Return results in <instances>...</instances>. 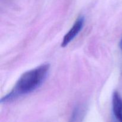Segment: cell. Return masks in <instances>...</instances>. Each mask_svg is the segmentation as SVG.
Returning a JSON list of instances; mask_svg holds the SVG:
<instances>
[{"label": "cell", "mask_w": 122, "mask_h": 122, "mask_svg": "<svg viewBox=\"0 0 122 122\" xmlns=\"http://www.w3.org/2000/svg\"><path fill=\"white\" fill-rule=\"evenodd\" d=\"M50 64H44L24 73L11 91L1 99V102L11 101L22 95L28 94L39 88L47 76Z\"/></svg>", "instance_id": "cell-1"}, {"label": "cell", "mask_w": 122, "mask_h": 122, "mask_svg": "<svg viewBox=\"0 0 122 122\" xmlns=\"http://www.w3.org/2000/svg\"><path fill=\"white\" fill-rule=\"evenodd\" d=\"M84 24V18L80 17L77 19L72 27L70 28L69 32L65 35L61 42L62 47H66L79 34L80 31L82 30Z\"/></svg>", "instance_id": "cell-2"}, {"label": "cell", "mask_w": 122, "mask_h": 122, "mask_svg": "<svg viewBox=\"0 0 122 122\" xmlns=\"http://www.w3.org/2000/svg\"><path fill=\"white\" fill-rule=\"evenodd\" d=\"M113 108L116 117L122 122V99L117 92L113 94Z\"/></svg>", "instance_id": "cell-3"}, {"label": "cell", "mask_w": 122, "mask_h": 122, "mask_svg": "<svg viewBox=\"0 0 122 122\" xmlns=\"http://www.w3.org/2000/svg\"><path fill=\"white\" fill-rule=\"evenodd\" d=\"M120 49H121V50H122V39L121 40H120Z\"/></svg>", "instance_id": "cell-4"}]
</instances>
